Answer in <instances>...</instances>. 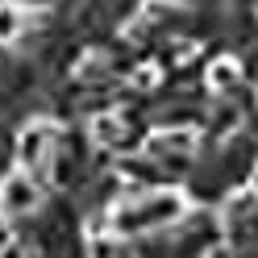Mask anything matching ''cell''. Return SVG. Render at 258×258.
<instances>
[{"label": "cell", "instance_id": "3", "mask_svg": "<svg viewBox=\"0 0 258 258\" xmlns=\"http://www.w3.org/2000/svg\"><path fill=\"white\" fill-rule=\"evenodd\" d=\"M38 200H42V191H38L29 171H13V175L0 179V217H9V221L13 217H29L38 208Z\"/></svg>", "mask_w": 258, "mask_h": 258}, {"label": "cell", "instance_id": "7", "mask_svg": "<svg viewBox=\"0 0 258 258\" xmlns=\"http://www.w3.org/2000/svg\"><path fill=\"white\" fill-rule=\"evenodd\" d=\"M208 84H213V88H233L237 84V67H233V62H213Z\"/></svg>", "mask_w": 258, "mask_h": 258}, {"label": "cell", "instance_id": "8", "mask_svg": "<svg viewBox=\"0 0 258 258\" xmlns=\"http://www.w3.org/2000/svg\"><path fill=\"white\" fill-rule=\"evenodd\" d=\"M0 258H25V241H5V246H0Z\"/></svg>", "mask_w": 258, "mask_h": 258}, {"label": "cell", "instance_id": "9", "mask_svg": "<svg viewBox=\"0 0 258 258\" xmlns=\"http://www.w3.org/2000/svg\"><path fill=\"white\" fill-rule=\"evenodd\" d=\"M254 191H258V167H254Z\"/></svg>", "mask_w": 258, "mask_h": 258}, {"label": "cell", "instance_id": "5", "mask_svg": "<svg viewBox=\"0 0 258 258\" xmlns=\"http://www.w3.org/2000/svg\"><path fill=\"white\" fill-rule=\"evenodd\" d=\"M92 138L100 142V146H108V150H121L125 146V121H117L112 112H104V117L92 121Z\"/></svg>", "mask_w": 258, "mask_h": 258}, {"label": "cell", "instance_id": "6", "mask_svg": "<svg viewBox=\"0 0 258 258\" xmlns=\"http://www.w3.org/2000/svg\"><path fill=\"white\" fill-rule=\"evenodd\" d=\"M25 25H29V9L0 5V42H13L17 34H25Z\"/></svg>", "mask_w": 258, "mask_h": 258}, {"label": "cell", "instance_id": "4", "mask_svg": "<svg viewBox=\"0 0 258 258\" xmlns=\"http://www.w3.org/2000/svg\"><path fill=\"white\" fill-rule=\"evenodd\" d=\"M196 150V134L191 129H163L150 138V154L154 158H171V154H191Z\"/></svg>", "mask_w": 258, "mask_h": 258}, {"label": "cell", "instance_id": "1", "mask_svg": "<svg viewBox=\"0 0 258 258\" xmlns=\"http://www.w3.org/2000/svg\"><path fill=\"white\" fill-rule=\"evenodd\" d=\"M187 213L183 208V196L179 191H150V196H142L134 204H121L112 208V229L134 237V233H150V229H163V225L179 221Z\"/></svg>", "mask_w": 258, "mask_h": 258}, {"label": "cell", "instance_id": "2", "mask_svg": "<svg viewBox=\"0 0 258 258\" xmlns=\"http://www.w3.org/2000/svg\"><path fill=\"white\" fill-rule=\"evenodd\" d=\"M58 129L50 125V121H34V125H25L21 129V138H17V163L25 167V171H42L46 163L54 158V150H58Z\"/></svg>", "mask_w": 258, "mask_h": 258}]
</instances>
